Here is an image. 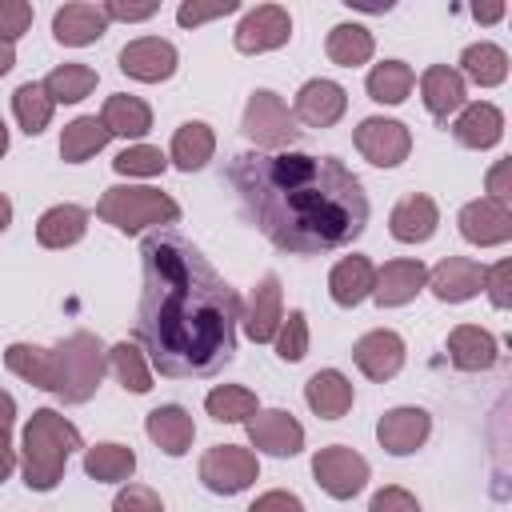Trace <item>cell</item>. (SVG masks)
Segmentation results:
<instances>
[{
  "mask_svg": "<svg viewBox=\"0 0 512 512\" xmlns=\"http://www.w3.org/2000/svg\"><path fill=\"white\" fill-rule=\"evenodd\" d=\"M240 292L176 228H152L140 244L136 336L160 376L204 380L236 356Z\"/></svg>",
  "mask_w": 512,
  "mask_h": 512,
  "instance_id": "1",
  "label": "cell"
},
{
  "mask_svg": "<svg viewBox=\"0 0 512 512\" xmlns=\"http://www.w3.org/2000/svg\"><path fill=\"white\" fill-rule=\"evenodd\" d=\"M228 184L244 216L292 256L348 248L372 216L364 184L336 156L240 152L228 164Z\"/></svg>",
  "mask_w": 512,
  "mask_h": 512,
  "instance_id": "2",
  "label": "cell"
},
{
  "mask_svg": "<svg viewBox=\"0 0 512 512\" xmlns=\"http://www.w3.org/2000/svg\"><path fill=\"white\" fill-rule=\"evenodd\" d=\"M4 364L20 380H28L32 388H44L52 396H60L64 404H88L96 396L100 380H104L108 348L100 344V336H92V332L80 328V332L64 336L56 348L8 344L4 348Z\"/></svg>",
  "mask_w": 512,
  "mask_h": 512,
  "instance_id": "3",
  "label": "cell"
},
{
  "mask_svg": "<svg viewBox=\"0 0 512 512\" xmlns=\"http://www.w3.org/2000/svg\"><path fill=\"white\" fill-rule=\"evenodd\" d=\"M80 448V428L60 416L56 408H36L28 428H24V448H20V472L32 492H52L64 480L68 456Z\"/></svg>",
  "mask_w": 512,
  "mask_h": 512,
  "instance_id": "4",
  "label": "cell"
},
{
  "mask_svg": "<svg viewBox=\"0 0 512 512\" xmlns=\"http://www.w3.org/2000/svg\"><path fill=\"white\" fill-rule=\"evenodd\" d=\"M96 216L120 232H140V228H164V224H176L180 220V204L160 192V188H132V184H116L100 196L96 204Z\"/></svg>",
  "mask_w": 512,
  "mask_h": 512,
  "instance_id": "5",
  "label": "cell"
},
{
  "mask_svg": "<svg viewBox=\"0 0 512 512\" xmlns=\"http://www.w3.org/2000/svg\"><path fill=\"white\" fill-rule=\"evenodd\" d=\"M240 132L264 148V152H280V148H292L300 140V128H296V116L288 112V104L268 92V88H256L244 104V120H240Z\"/></svg>",
  "mask_w": 512,
  "mask_h": 512,
  "instance_id": "6",
  "label": "cell"
},
{
  "mask_svg": "<svg viewBox=\"0 0 512 512\" xmlns=\"http://www.w3.org/2000/svg\"><path fill=\"white\" fill-rule=\"evenodd\" d=\"M312 476L332 500H352L368 484V460L348 444H328L312 456Z\"/></svg>",
  "mask_w": 512,
  "mask_h": 512,
  "instance_id": "7",
  "label": "cell"
},
{
  "mask_svg": "<svg viewBox=\"0 0 512 512\" xmlns=\"http://www.w3.org/2000/svg\"><path fill=\"white\" fill-rule=\"evenodd\" d=\"M256 476H260V464H256V456H252L248 448H240V444H216V448H208V452L200 456V480H204V488L216 492V496H236V492H244Z\"/></svg>",
  "mask_w": 512,
  "mask_h": 512,
  "instance_id": "8",
  "label": "cell"
},
{
  "mask_svg": "<svg viewBox=\"0 0 512 512\" xmlns=\"http://www.w3.org/2000/svg\"><path fill=\"white\" fill-rule=\"evenodd\" d=\"M352 140H356V152L368 164H376V168H396L412 152V132L400 120H384V116L360 120L356 132H352Z\"/></svg>",
  "mask_w": 512,
  "mask_h": 512,
  "instance_id": "9",
  "label": "cell"
},
{
  "mask_svg": "<svg viewBox=\"0 0 512 512\" xmlns=\"http://www.w3.org/2000/svg\"><path fill=\"white\" fill-rule=\"evenodd\" d=\"M292 36V16L280 4H260L252 12H244V20L236 24V52L256 56V52H272L280 44H288Z\"/></svg>",
  "mask_w": 512,
  "mask_h": 512,
  "instance_id": "10",
  "label": "cell"
},
{
  "mask_svg": "<svg viewBox=\"0 0 512 512\" xmlns=\"http://www.w3.org/2000/svg\"><path fill=\"white\" fill-rule=\"evenodd\" d=\"M248 440L252 448L268 452V456H296L304 448V428L292 412L284 408H264V412H252L248 420Z\"/></svg>",
  "mask_w": 512,
  "mask_h": 512,
  "instance_id": "11",
  "label": "cell"
},
{
  "mask_svg": "<svg viewBox=\"0 0 512 512\" xmlns=\"http://www.w3.org/2000/svg\"><path fill=\"white\" fill-rule=\"evenodd\" d=\"M176 64H180V56H176L172 40H160V36H140L120 48V72L132 80H144V84L168 80L176 72Z\"/></svg>",
  "mask_w": 512,
  "mask_h": 512,
  "instance_id": "12",
  "label": "cell"
},
{
  "mask_svg": "<svg viewBox=\"0 0 512 512\" xmlns=\"http://www.w3.org/2000/svg\"><path fill=\"white\" fill-rule=\"evenodd\" d=\"M456 224H460V236H464L468 244H480V248L504 244V240L512 236V212H508V204L488 200V196L468 200V204L460 208Z\"/></svg>",
  "mask_w": 512,
  "mask_h": 512,
  "instance_id": "13",
  "label": "cell"
},
{
  "mask_svg": "<svg viewBox=\"0 0 512 512\" xmlns=\"http://www.w3.org/2000/svg\"><path fill=\"white\" fill-rule=\"evenodd\" d=\"M348 108V92L336 84V80H308L300 92H296V104H292V116L308 128H332Z\"/></svg>",
  "mask_w": 512,
  "mask_h": 512,
  "instance_id": "14",
  "label": "cell"
},
{
  "mask_svg": "<svg viewBox=\"0 0 512 512\" xmlns=\"http://www.w3.org/2000/svg\"><path fill=\"white\" fill-rule=\"evenodd\" d=\"M424 284L436 292V300H444V304H464V300H472V296L484 288V264H480V260H468V256H444V260L428 272Z\"/></svg>",
  "mask_w": 512,
  "mask_h": 512,
  "instance_id": "15",
  "label": "cell"
},
{
  "mask_svg": "<svg viewBox=\"0 0 512 512\" xmlns=\"http://www.w3.org/2000/svg\"><path fill=\"white\" fill-rule=\"evenodd\" d=\"M240 320H244L248 340H256V344L276 340V328H280V320H284V296H280V276H276V272H264V276H260V284L252 288L248 308H244Z\"/></svg>",
  "mask_w": 512,
  "mask_h": 512,
  "instance_id": "16",
  "label": "cell"
},
{
  "mask_svg": "<svg viewBox=\"0 0 512 512\" xmlns=\"http://www.w3.org/2000/svg\"><path fill=\"white\" fill-rule=\"evenodd\" d=\"M352 360L356 368L368 376V380H392L400 368H404V340L400 332L392 328H376V332H364L352 348Z\"/></svg>",
  "mask_w": 512,
  "mask_h": 512,
  "instance_id": "17",
  "label": "cell"
},
{
  "mask_svg": "<svg viewBox=\"0 0 512 512\" xmlns=\"http://www.w3.org/2000/svg\"><path fill=\"white\" fill-rule=\"evenodd\" d=\"M428 432H432V416H428L424 408H392V412H384L380 424H376V440H380V448L392 452V456L416 452V448L428 440Z\"/></svg>",
  "mask_w": 512,
  "mask_h": 512,
  "instance_id": "18",
  "label": "cell"
},
{
  "mask_svg": "<svg viewBox=\"0 0 512 512\" xmlns=\"http://www.w3.org/2000/svg\"><path fill=\"white\" fill-rule=\"evenodd\" d=\"M104 32H108L104 4H84V0H76V4L56 8V16H52V36H56V44H68V48L96 44Z\"/></svg>",
  "mask_w": 512,
  "mask_h": 512,
  "instance_id": "19",
  "label": "cell"
},
{
  "mask_svg": "<svg viewBox=\"0 0 512 512\" xmlns=\"http://www.w3.org/2000/svg\"><path fill=\"white\" fill-rule=\"evenodd\" d=\"M428 280V268L420 260H388L380 272H376V284H372V300L380 308H400L408 300H416V292L424 288Z\"/></svg>",
  "mask_w": 512,
  "mask_h": 512,
  "instance_id": "20",
  "label": "cell"
},
{
  "mask_svg": "<svg viewBox=\"0 0 512 512\" xmlns=\"http://www.w3.org/2000/svg\"><path fill=\"white\" fill-rule=\"evenodd\" d=\"M436 224H440V208H436V200L424 196V192L404 196V200L392 208V216H388V228H392V236H396L400 244H424V240H432Z\"/></svg>",
  "mask_w": 512,
  "mask_h": 512,
  "instance_id": "21",
  "label": "cell"
},
{
  "mask_svg": "<svg viewBox=\"0 0 512 512\" xmlns=\"http://www.w3.org/2000/svg\"><path fill=\"white\" fill-rule=\"evenodd\" d=\"M420 96H424L428 116L448 124V116L464 108V76L456 68H448V64H432L420 76Z\"/></svg>",
  "mask_w": 512,
  "mask_h": 512,
  "instance_id": "22",
  "label": "cell"
},
{
  "mask_svg": "<svg viewBox=\"0 0 512 512\" xmlns=\"http://www.w3.org/2000/svg\"><path fill=\"white\" fill-rule=\"evenodd\" d=\"M496 336L480 324H456L448 332V360L460 372H488L496 364Z\"/></svg>",
  "mask_w": 512,
  "mask_h": 512,
  "instance_id": "23",
  "label": "cell"
},
{
  "mask_svg": "<svg viewBox=\"0 0 512 512\" xmlns=\"http://www.w3.org/2000/svg\"><path fill=\"white\" fill-rule=\"evenodd\" d=\"M144 432H148V440H152L160 452H168V456H184V452L192 448V440H196V424H192V416H188L180 404H160V408H152L148 420H144Z\"/></svg>",
  "mask_w": 512,
  "mask_h": 512,
  "instance_id": "24",
  "label": "cell"
},
{
  "mask_svg": "<svg viewBox=\"0 0 512 512\" xmlns=\"http://www.w3.org/2000/svg\"><path fill=\"white\" fill-rule=\"evenodd\" d=\"M352 396H356L352 392V380L344 372H336V368H320L304 384V400H308V408L320 420H340L352 408Z\"/></svg>",
  "mask_w": 512,
  "mask_h": 512,
  "instance_id": "25",
  "label": "cell"
},
{
  "mask_svg": "<svg viewBox=\"0 0 512 512\" xmlns=\"http://www.w3.org/2000/svg\"><path fill=\"white\" fill-rule=\"evenodd\" d=\"M452 136L464 148H492L504 136V112L496 104H488V100L464 104L460 116H456V124H452Z\"/></svg>",
  "mask_w": 512,
  "mask_h": 512,
  "instance_id": "26",
  "label": "cell"
},
{
  "mask_svg": "<svg viewBox=\"0 0 512 512\" xmlns=\"http://www.w3.org/2000/svg\"><path fill=\"white\" fill-rule=\"evenodd\" d=\"M372 284H376V268L368 256H344L328 272V292L340 308H356L364 296H372Z\"/></svg>",
  "mask_w": 512,
  "mask_h": 512,
  "instance_id": "27",
  "label": "cell"
},
{
  "mask_svg": "<svg viewBox=\"0 0 512 512\" xmlns=\"http://www.w3.org/2000/svg\"><path fill=\"white\" fill-rule=\"evenodd\" d=\"M88 232V212L80 204H56L36 220V240L44 248H72Z\"/></svg>",
  "mask_w": 512,
  "mask_h": 512,
  "instance_id": "28",
  "label": "cell"
},
{
  "mask_svg": "<svg viewBox=\"0 0 512 512\" xmlns=\"http://www.w3.org/2000/svg\"><path fill=\"white\" fill-rule=\"evenodd\" d=\"M460 76L480 84V88H496L508 80V52L500 44H488V40L468 44L460 52Z\"/></svg>",
  "mask_w": 512,
  "mask_h": 512,
  "instance_id": "29",
  "label": "cell"
},
{
  "mask_svg": "<svg viewBox=\"0 0 512 512\" xmlns=\"http://www.w3.org/2000/svg\"><path fill=\"white\" fill-rule=\"evenodd\" d=\"M212 152H216L212 128H208L204 120H188V124L176 128V136H172V156H168V160H172L180 172H200V168L212 160Z\"/></svg>",
  "mask_w": 512,
  "mask_h": 512,
  "instance_id": "30",
  "label": "cell"
},
{
  "mask_svg": "<svg viewBox=\"0 0 512 512\" xmlns=\"http://www.w3.org/2000/svg\"><path fill=\"white\" fill-rule=\"evenodd\" d=\"M104 128L112 136H144L152 128V108L140 100V96H128V92H112L104 100V112H100Z\"/></svg>",
  "mask_w": 512,
  "mask_h": 512,
  "instance_id": "31",
  "label": "cell"
},
{
  "mask_svg": "<svg viewBox=\"0 0 512 512\" xmlns=\"http://www.w3.org/2000/svg\"><path fill=\"white\" fill-rule=\"evenodd\" d=\"M324 52H328V60L340 64V68H360V64L372 60L376 40H372V32H368L364 24H336V28L328 32Z\"/></svg>",
  "mask_w": 512,
  "mask_h": 512,
  "instance_id": "32",
  "label": "cell"
},
{
  "mask_svg": "<svg viewBox=\"0 0 512 512\" xmlns=\"http://www.w3.org/2000/svg\"><path fill=\"white\" fill-rule=\"evenodd\" d=\"M108 140H112V132L104 128L100 116H76V120L64 128V136H60V156H64V164H84V160L96 156Z\"/></svg>",
  "mask_w": 512,
  "mask_h": 512,
  "instance_id": "33",
  "label": "cell"
},
{
  "mask_svg": "<svg viewBox=\"0 0 512 512\" xmlns=\"http://www.w3.org/2000/svg\"><path fill=\"white\" fill-rule=\"evenodd\" d=\"M412 84H416V72L404 60H384L364 80V88H368V96L376 104H404L408 92H412Z\"/></svg>",
  "mask_w": 512,
  "mask_h": 512,
  "instance_id": "34",
  "label": "cell"
},
{
  "mask_svg": "<svg viewBox=\"0 0 512 512\" xmlns=\"http://www.w3.org/2000/svg\"><path fill=\"white\" fill-rule=\"evenodd\" d=\"M84 472H88L92 480H104V484L132 480V472H136V452L124 448V444H92V448H84Z\"/></svg>",
  "mask_w": 512,
  "mask_h": 512,
  "instance_id": "35",
  "label": "cell"
},
{
  "mask_svg": "<svg viewBox=\"0 0 512 512\" xmlns=\"http://www.w3.org/2000/svg\"><path fill=\"white\" fill-rule=\"evenodd\" d=\"M92 88H96V68H88V64H60L44 80V92L52 104H76Z\"/></svg>",
  "mask_w": 512,
  "mask_h": 512,
  "instance_id": "36",
  "label": "cell"
},
{
  "mask_svg": "<svg viewBox=\"0 0 512 512\" xmlns=\"http://www.w3.org/2000/svg\"><path fill=\"white\" fill-rule=\"evenodd\" d=\"M204 408H208V416L220 420V424H240V420H248L252 412H260V408H256V392L244 388V384H220V388H212V392L204 396Z\"/></svg>",
  "mask_w": 512,
  "mask_h": 512,
  "instance_id": "37",
  "label": "cell"
},
{
  "mask_svg": "<svg viewBox=\"0 0 512 512\" xmlns=\"http://www.w3.org/2000/svg\"><path fill=\"white\" fill-rule=\"evenodd\" d=\"M52 108H56V104L48 100L44 84H36V80H28V84H20V88L12 92V112H16V120H20V128H24L28 136H40V132L48 128Z\"/></svg>",
  "mask_w": 512,
  "mask_h": 512,
  "instance_id": "38",
  "label": "cell"
},
{
  "mask_svg": "<svg viewBox=\"0 0 512 512\" xmlns=\"http://www.w3.org/2000/svg\"><path fill=\"white\" fill-rule=\"evenodd\" d=\"M108 368L116 372V380H120L128 392H148V388H152V372H148V364H144V352H140L136 344H128V340H120V344L108 348Z\"/></svg>",
  "mask_w": 512,
  "mask_h": 512,
  "instance_id": "39",
  "label": "cell"
},
{
  "mask_svg": "<svg viewBox=\"0 0 512 512\" xmlns=\"http://www.w3.org/2000/svg\"><path fill=\"white\" fill-rule=\"evenodd\" d=\"M276 356L284 364H296V360L308 356V316L300 308H292L280 320V328H276Z\"/></svg>",
  "mask_w": 512,
  "mask_h": 512,
  "instance_id": "40",
  "label": "cell"
},
{
  "mask_svg": "<svg viewBox=\"0 0 512 512\" xmlns=\"http://www.w3.org/2000/svg\"><path fill=\"white\" fill-rule=\"evenodd\" d=\"M112 168L120 176H160L168 168V156L160 148H152V144H132L112 160Z\"/></svg>",
  "mask_w": 512,
  "mask_h": 512,
  "instance_id": "41",
  "label": "cell"
},
{
  "mask_svg": "<svg viewBox=\"0 0 512 512\" xmlns=\"http://www.w3.org/2000/svg\"><path fill=\"white\" fill-rule=\"evenodd\" d=\"M236 8H240V0H184V4L176 8V20H180L184 28H196V24H204V20L232 16Z\"/></svg>",
  "mask_w": 512,
  "mask_h": 512,
  "instance_id": "42",
  "label": "cell"
},
{
  "mask_svg": "<svg viewBox=\"0 0 512 512\" xmlns=\"http://www.w3.org/2000/svg\"><path fill=\"white\" fill-rule=\"evenodd\" d=\"M112 512H164V500L148 484H128V488L116 492Z\"/></svg>",
  "mask_w": 512,
  "mask_h": 512,
  "instance_id": "43",
  "label": "cell"
},
{
  "mask_svg": "<svg viewBox=\"0 0 512 512\" xmlns=\"http://www.w3.org/2000/svg\"><path fill=\"white\" fill-rule=\"evenodd\" d=\"M32 28V4L24 0H0V40H16Z\"/></svg>",
  "mask_w": 512,
  "mask_h": 512,
  "instance_id": "44",
  "label": "cell"
},
{
  "mask_svg": "<svg viewBox=\"0 0 512 512\" xmlns=\"http://www.w3.org/2000/svg\"><path fill=\"white\" fill-rule=\"evenodd\" d=\"M508 280H512V260H500V264L484 268V288H488V300H492V308H508V304H512Z\"/></svg>",
  "mask_w": 512,
  "mask_h": 512,
  "instance_id": "45",
  "label": "cell"
},
{
  "mask_svg": "<svg viewBox=\"0 0 512 512\" xmlns=\"http://www.w3.org/2000/svg\"><path fill=\"white\" fill-rule=\"evenodd\" d=\"M368 512H420V504H416V496H412L408 488L388 484V488H380V492L372 496Z\"/></svg>",
  "mask_w": 512,
  "mask_h": 512,
  "instance_id": "46",
  "label": "cell"
},
{
  "mask_svg": "<svg viewBox=\"0 0 512 512\" xmlns=\"http://www.w3.org/2000/svg\"><path fill=\"white\" fill-rule=\"evenodd\" d=\"M248 512H304V500L296 492H284V488H272L264 496H256L248 504Z\"/></svg>",
  "mask_w": 512,
  "mask_h": 512,
  "instance_id": "47",
  "label": "cell"
},
{
  "mask_svg": "<svg viewBox=\"0 0 512 512\" xmlns=\"http://www.w3.org/2000/svg\"><path fill=\"white\" fill-rule=\"evenodd\" d=\"M160 12V4H124V0H108L104 4V16L108 20H148V16H156Z\"/></svg>",
  "mask_w": 512,
  "mask_h": 512,
  "instance_id": "48",
  "label": "cell"
},
{
  "mask_svg": "<svg viewBox=\"0 0 512 512\" xmlns=\"http://www.w3.org/2000/svg\"><path fill=\"white\" fill-rule=\"evenodd\" d=\"M488 192H492L488 200H500V204H508V196H512V192H508V160H500V164L488 172Z\"/></svg>",
  "mask_w": 512,
  "mask_h": 512,
  "instance_id": "49",
  "label": "cell"
},
{
  "mask_svg": "<svg viewBox=\"0 0 512 512\" xmlns=\"http://www.w3.org/2000/svg\"><path fill=\"white\" fill-rule=\"evenodd\" d=\"M12 468H16V448H12V432L8 428H0V484L12 476Z\"/></svg>",
  "mask_w": 512,
  "mask_h": 512,
  "instance_id": "50",
  "label": "cell"
},
{
  "mask_svg": "<svg viewBox=\"0 0 512 512\" xmlns=\"http://www.w3.org/2000/svg\"><path fill=\"white\" fill-rule=\"evenodd\" d=\"M12 420H16V400L0 388V428H8V432H12Z\"/></svg>",
  "mask_w": 512,
  "mask_h": 512,
  "instance_id": "51",
  "label": "cell"
},
{
  "mask_svg": "<svg viewBox=\"0 0 512 512\" xmlns=\"http://www.w3.org/2000/svg\"><path fill=\"white\" fill-rule=\"evenodd\" d=\"M12 64H16V44L12 40H0V76L12 72Z\"/></svg>",
  "mask_w": 512,
  "mask_h": 512,
  "instance_id": "52",
  "label": "cell"
},
{
  "mask_svg": "<svg viewBox=\"0 0 512 512\" xmlns=\"http://www.w3.org/2000/svg\"><path fill=\"white\" fill-rule=\"evenodd\" d=\"M472 16H476V20H484V24H492V20H500V16H504V4H484V8H472Z\"/></svg>",
  "mask_w": 512,
  "mask_h": 512,
  "instance_id": "53",
  "label": "cell"
},
{
  "mask_svg": "<svg viewBox=\"0 0 512 512\" xmlns=\"http://www.w3.org/2000/svg\"><path fill=\"white\" fill-rule=\"evenodd\" d=\"M8 224H12V200H8L4 192H0V232H4Z\"/></svg>",
  "mask_w": 512,
  "mask_h": 512,
  "instance_id": "54",
  "label": "cell"
},
{
  "mask_svg": "<svg viewBox=\"0 0 512 512\" xmlns=\"http://www.w3.org/2000/svg\"><path fill=\"white\" fill-rule=\"evenodd\" d=\"M8 152V128H4V120H0V156Z\"/></svg>",
  "mask_w": 512,
  "mask_h": 512,
  "instance_id": "55",
  "label": "cell"
}]
</instances>
